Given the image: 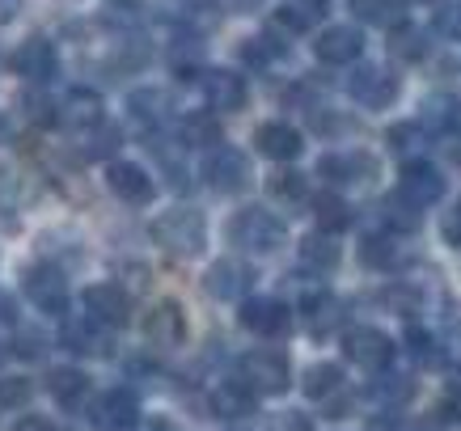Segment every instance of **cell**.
Returning a JSON list of instances; mask_svg holds the SVG:
<instances>
[{"label": "cell", "mask_w": 461, "mask_h": 431, "mask_svg": "<svg viewBox=\"0 0 461 431\" xmlns=\"http://www.w3.org/2000/svg\"><path fill=\"white\" fill-rule=\"evenodd\" d=\"M284 237H288L284 220L267 208H241L238 216L229 220V241L250 254H276L284 246Z\"/></svg>", "instance_id": "7a4b0ae2"}, {"label": "cell", "mask_w": 461, "mask_h": 431, "mask_svg": "<svg viewBox=\"0 0 461 431\" xmlns=\"http://www.w3.org/2000/svg\"><path fill=\"white\" fill-rule=\"evenodd\" d=\"M254 144H258V153L271 157V161H296L301 157V131L288 123H263L258 127V136H254Z\"/></svg>", "instance_id": "d6986e66"}, {"label": "cell", "mask_w": 461, "mask_h": 431, "mask_svg": "<svg viewBox=\"0 0 461 431\" xmlns=\"http://www.w3.org/2000/svg\"><path fill=\"white\" fill-rule=\"evenodd\" d=\"M238 376L258 398H276V393L288 390V360L280 351H250L238 360Z\"/></svg>", "instance_id": "277c9868"}, {"label": "cell", "mask_w": 461, "mask_h": 431, "mask_svg": "<svg viewBox=\"0 0 461 431\" xmlns=\"http://www.w3.org/2000/svg\"><path fill=\"white\" fill-rule=\"evenodd\" d=\"M17 13H22V0H0V26H9Z\"/></svg>", "instance_id": "7dc6e473"}, {"label": "cell", "mask_w": 461, "mask_h": 431, "mask_svg": "<svg viewBox=\"0 0 461 431\" xmlns=\"http://www.w3.org/2000/svg\"><path fill=\"white\" fill-rule=\"evenodd\" d=\"M98 427L106 431H127V427H136V418H140V398L131 390H111L106 398L98 402Z\"/></svg>", "instance_id": "ac0fdd59"}, {"label": "cell", "mask_w": 461, "mask_h": 431, "mask_svg": "<svg viewBox=\"0 0 461 431\" xmlns=\"http://www.w3.org/2000/svg\"><path fill=\"white\" fill-rule=\"evenodd\" d=\"M47 390H51V398H56L59 406L77 410V406L89 398V376H85L81 368H51V376H47Z\"/></svg>", "instance_id": "d4e9b609"}, {"label": "cell", "mask_w": 461, "mask_h": 431, "mask_svg": "<svg viewBox=\"0 0 461 431\" xmlns=\"http://www.w3.org/2000/svg\"><path fill=\"white\" fill-rule=\"evenodd\" d=\"M212 410H216V418L254 415V390L246 381H224V385H216V393H212Z\"/></svg>", "instance_id": "484cf974"}, {"label": "cell", "mask_w": 461, "mask_h": 431, "mask_svg": "<svg viewBox=\"0 0 461 431\" xmlns=\"http://www.w3.org/2000/svg\"><path fill=\"white\" fill-rule=\"evenodd\" d=\"M339 390H343V368L339 364H313L305 373V398H313V402H326Z\"/></svg>", "instance_id": "f1b7e54d"}, {"label": "cell", "mask_w": 461, "mask_h": 431, "mask_svg": "<svg viewBox=\"0 0 461 431\" xmlns=\"http://www.w3.org/2000/svg\"><path fill=\"white\" fill-rule=\"evenodd\" d=\"M59 343L77 355H111V326L98 318H68L64 321V334H59Z\"/></svg>", "instance_id": "8fae6325"}, {"label": "cell", "mask_w": 461, "mask_h": 431, "mask_svg": "<svg viewBox=\"0 0 461 431\" xmlns=\"http://www.w3.org/2000/svg\"><path fill=\"white\" fill-rule=\"evenodd\" d=\"M169 4L182 17V26H208L216 17V0H169Z\"/></svg>", "instance_id": "d6a6232c"}, {"label": "cell", "mask_w": 461, "mask_h": 431, "mask_svg": "<svg viewBox=\"0 0 461 431\" xmlns=\"http://www.w3.org/2000/svg\"><path fill=\"white\" fill-rule=\"evenodd\" d=\"M305 321L313 334H330L343 321V301H339L335 292H326V288H318V292H305Z\"/></svg>", "instance_id": "603a6c76"}, {"label": "cell", "mask_w": 461, "mask_h": 431, "mask_svg": "<svg viewBox=\"0 0 461 431\" xmlns=\"http://www.w3.org/2000/svg\"><path fill=\"white\" fill-rule=\"evenodd\" d=\"M182 139L186 144H195V148H216V139H221V123H216V111H195L182 119Z\"/></svg>", "instance_id": "f546056e"}, {"label": "cell", "mask_w": 461, "mask_h": 431, "mask_svg": "<svg viewBox=\"0 0 461 431\" xmlns=\"http://www.w3.org/2000/svg\"><path fill=\"white\" fill-rule=\"evenodd\" d=\"M59 68V56H56V42H47L42 34H30L26 42H17L14 51V72L26 76L30 85H47L56 76Z\"/></svg>", "instance_id": "ba28073f"}, {"label": "cell", "mask_w": 461, "mask_h": 431, "mask_svg": "<svg viewBox=\"0 0 461 431\" xmlns=\"http://www.w3.org/2000/svg\"><path fill=\"white\" fill-rule=\"evenodd\" d=\"M351 13L360 17V22H368V26H402V0H348Z\"/></svg>", "instance_id": "83f0119b"}, {"label": "cell", "mask_w": 461, "mask_h": 431, "mask_svg": "<svg viewBox=\"0 0 461 431\" xmlns=\"http://www.w3.org/2000/svg\"><path fill=\"white\" fill-rule=\"evenodd\" d=\"M59 123L72 127V131H85V127L102 123V98L94 89H72L64 106H59Z\"/></svg>", "instance_id": "44dd1931"}, {"label": "cell", "mask_w": 461, "mask_h": 431, "mask_svg": "<svg viewBox=\"0 0 461 431\" xmlns=\"http://www.w3.org/2000/svg\"><path fill=\"white\" fill-rule=\"evenodd\" d=\"M339 258H343V250L335 246V233H309L305 241H301V263L309 266V271H335Z\"/></svg>", "instance_id": "4316f807"}, {"label": "cell", "mask_w": 461, "mask_h": 431, "mask_svg": "<svg viewBox=\"0 0 461 431\" xmlns=\"http://www.w3.org/2000/svg\"><path fill=\"white\" fill-rule=\"evenodd\" d=\"M14 431H56V427H51L47 418H39V415H26V418H22V423H17Z\"/></svg>", "instance_id": "bcb514c9"}, {"label": "cell", "mask_w": 461, "mask_h": 431, "mask_svg": "<svg viewBox=\"0 0 461 431\" xmlns=\"http://www.w3.org/2000/svg\"><path fill=\"white\" fill-rule=\"evenodd\" d=\"M9 203H14V174L0 166V211L9 208Z\"/></svg>", "instance_id": "f6af8a7d"}, {"label": "cell", "mask_w": 461, "mask_h": 431, "mask_svg": "<svg viewBox=\"0 0 461 431\" xmlns=\"http://www.w3.org/2000/svg\"><path fill=\"white\" fill-rule=\"evenodd\" d=\"M106 186L114 191V199L136 203V208L153 199V178H149L140 166H131V161H111V166H106Z\"/></svg>", "instance_id": "2e32d148"}, {"label": "cell", "mask_w": 461, "mask_h": 431, "mask_svg": "<svg viewBox=\"0 0 461 431\" xmlns=\"http://www.w3.org/2000/svg\"><path fill=\"white\" fill-rule=\"evenodd\" d=\"M203 98H208V111H241L246 106V98H250V89H246V81H241L238 72L229 68H212L203 72Z\"/></svg>", "instance_id": "5bb4252c"}, {"label": "cell", "mask_w": 461, "mask_h": 431, "mask_svg": "<svg viewBox=\"0 0 461 431\" xmlns=\"http://www.w3.org/2000/svg\"><path fill=\"white\" fill-rule=\"evenodd\" d=\"M360 258L368 266H377V271H385V266H393V246L390 241H381V237H364V246H360Z\"/></svg>", "instance_id": "74e56055"}, {"label": "cell", "mask_w": 461, "mask_h": 431, "mask_svg": "<svg viewBox=\"0 0 461 431\" xmlns=\"http://www.w3.org/2000/svg\"><path fill=\"white\" fill-rule=\"evenodd\" d=\"M385 211H390L393 229H420V220H423V208H415V203H411V199H402V195H393Z\"/></svg>", "instance_id": "8d00e7d4"}, {"label": "cell", "mask_w": 461, "mask_h": 431, "mask_svg": "<svg viewBox=\"0 0 461 431\" xmlns=\"http://www.w3.org/2000/svg\"><path fill=\"white\" fill-rule=\"evenodd\" d=\"M81 301H85V313L106 321V326H127V318H131V301H127V292L119 283H89L81 292Z\"/></svg>", "instance_id": "4fadbf2b"}, {"label": "cell", "mask_w": 461, "mask_h": 431, "mask_svg": "<svg viewBox=\"0 0 461 431\" xmlns=\"http://www.w3.org/2000/svg\"><path fill=\"white\" fill-rule=\"evenodd\" d=\"M385 144H390L393 153H415V148L423 144L420 123H393V127H390V136H385Z\"/></svg>", "instance_id": "d590c367"}, {"label": "cell", "mask_w": 461, "mask_h": 431, "mask_svg": "<svg viewBox=\"0 0 461 431\" xmlns=\"http://www.w3.org/2000/svg\"><path fill=\"white\" fill-rule=\"evenodd\" d=\"M436 26H440V34H448V39H461V0H453V4H445V9L436 13Z\"/></svg>", "instance_id": "b9f144b4"}, {"label": "cell", "mask_w": 461, "mask_h": 431, "mask_svg": "<svg viewBox=\"0 0 461 431\" xmlns=\"http://www.w3.org/2000/svg\"><path fill=\"white\" fill-rule=\"evenodd\" d=\"M254 283V271L241 258H216L203 275V292L216 296V301H246Z\"/></svg>", "instance_id": "9c48e42d"}, {"label": "cell", "mask_w": 461, "mask_h": 431, "mask_svg": "<svg viewBox=\"0 0 461 431\" xmlns=\"http://www.w3.org/2000/svg\"><path fill=\"white\" fill-rule=\"evenodd\" d=\"M22 292H26L42 313H51V318L68 313V279L59 275L56 266H47V263L30 266L26 275H22Z\"/></svg>", "instance_id": "52a82bcc"}, {"label": "cell", "mask_w": 461, "mask_h": 431, "mask_svg": "<svg viewBox=\"0 0 461 431\" xmlns=\"http://www.w3.org/2000/svg\"><path fill=\"white\" fill-rule=\"evenodd\" d=\"M343 355H348L356 368L381 373V368H390V360H393V343H390V334L377 330V326H356V330L343 334Z\"/></svg>", "instance_id": "8992f818"}, {"label": "cell", "mask_w": 461, "mask_h": 431, "mask_svg": "<svg viewBox=\"0 0 461 431\" xmlns=\"http://www.w3.org/2000/svg\"><path fill=\"white\" fill-rule=\"evenodd\" d=\"M313 220L321 233H343L351 224V208L339 195H318L313 199Z\"/></svg>", "instance_id": "4dcf8cb0"}, {"label": "cell", "mask_w": 461, "mask_h": 431, "mask_svg": "<svg viewBox=\"0 0 461 431\" xmlns=\"http://www.w3.org/2000/svg\"><path fill=\"white\" fill-rule=\"evenodd\" d=\"M390 51L393 56H402V59H423V51H428V42H423V34L415 26H393V42H390Z\"/></svg>", "instance_id": "1f68e13d"}, {"label": "cell", "mask_w": 461, "mask_h": 431, "mask_svg": "<svg viewBox=\"0 0 461 431\" xmlns=\"http://www.w3.org/2000/svg\"><path fill=\"white\" fill-rule=\"evenodd\" d=\"M144 338L153 347H182L186 338V318L174 301H161V305L149 309V321H144Z\"/></svg>", "instance_id": "e0dca14e"}, {"label": "cell", "mask_w": 461, "mask_h": 431, "mask_svg": "<svg viewBox=\"0 0 461 431\" xmlns=\"http://www.w3.org/2000/svg\"><path fill=\"white\" fill-rule=\"evenodd\" d=\"M238 321L250 334L280 338V334H288V326H293V313H288V305L271 301V296H254V301H246V305H241V318Z\"/></svg>", "instance_id": "7c38bea8"}, {"label": "cell", "mask_w": 461, "mask_h": 431, "mask_svg": "<svg viewBox=\"0 0 461 431\" xmlns=\"http://www.w3.org/2000/svg\"><path fill=\"white\" fill-rule=\"evenodd\" d=\"M440 233H445V241L453 246V250H461V203L445 211V220H440Z\"/></svg>", "instance_id": "7bdbcfd3"}, {"label": "cell", "mask_w": 461, "mask_h": 431, "mask_svg": "<svg viewBox=\"0 0 461 431\" xmlns=\"http://www.w3.org/2000/svg\"><path fill=\"white\" fill-rule=\"evenodd\" d=\"M267 191H271V199H301L305 195V174H296V169H280V174H271V178H267Z\"/></svg>", "instance_id": "836d02e7"}, {"label": "cell", "mask_w": 461, "mask_h": 431, "mask_svg": "<svg viewBox=\"0 0 461 431\" xmlns=\"http://www.w3.org/2000/svg\"><path fill=\"white\" fill-rule=\"evenodd\" d=\"M318 174L330 182H368L377 174V161L368 153H335V157H321Z\"/></svg>", "instance_id": "ffe728a7"}, {"label": "cell", "mask_w": 461, "mask_h": 431, "mask_svg": "<svg viewBox=\"0 0 461 431\" xmlns=\"http://www.w3.org/2000/svg\"><path fill=\"white\" fill-rule=\"evenodd\" d=\"M0 131H5V119H0Z\"/></svg>", "instance_id": "816d5d0a"}, {"label": "cell", "mask_w": 461, "mask_h": 431, "mask_svg": "<svg viewBox=\"0 0 461 431\" xmlns=\"http://www.w3.org/2000/svg\"><path fill=\"white\" fill-rule=\"evenodd\" d=\"M402 81L393 76L385 64H360V68L348 76V94L368 111H385L393 98H398Z\"/></svg>", "instance_id": "5b68a950"}, {"label": "cell", "mask_w": 461, "mask_h": 431, "mask_svg": "<svg viewBox=\"0 0 461 431\" xmlns=\"http://www.w3.org/2000/svg\"><path fill=\"white\" fill-rule=\"evenodd\" d=\"M224 4H229L233 13H250V9H254V4H258V0H224Z\"/></svg>", "instance_id": "681fc988"}, {"label": "cell", "mask_w": 461, "mask_h": 431, "mask_svg": "<svg viewBox=\"0 0 461 431\" xmlns=\"http://www.w3.org/2000/svg\"><path fill=\"white\" fill-rule=\"evenodd\" d=\"M309 22H313V13H309L305 4H293V9H280V13H276V26L288 30V34H301V30H309Z\"/></svg>", "instance_id": "60d3db41"}, {"label": "cell", "mask_w": 461, "mask_h": 431, "mask_svg": "<svg viewBox=\"0 0 461 431\" xmlns=\"http://www.w3.org/2000/svg\"><path fill=\"white\" fill-rule=\"evenodd\" d=\"M301 4H305L309 13H326V4H330V0H301Z\"/></svg>", "instance_id": "f907efd6"}, {"label": "cell", "mask_w": 461, "mask_h": 431, "mask_svg": "<svg viewBox=\"0 0 461 431\" xmlns=\"http://www.w3.org/2000/svg\"><path fill=\"white\" fill-rule=\"evenodd\" d=\"M30 402V381L14 376V381H0V406L14 410V406H26Z\"/></svg>", "instance_id": "ab89813d"}, {"label": "cell", "mask_w": 461, "mask_h": 431, "mask_svg": "<svg viewBox=\"0 0 461 431\" xmlns=\"http://www.w3.org/2000/svg\"><path fill=\"white\" fill-rule=\"evenodd\" d=\"M153 241L174 258H199L208 246V220L195 208L161 211L153 220Z\"/></svg>", "instance_id": "6da1fadb"}, {"label": "cell", "mask_w": 461, "mask_h": 431, "mask_svg": "<svg viewBox=\"0 0 461 431\" xmlns=\"http://www.w3.org/2000/svg\"><path fill=\"white\" fill-rule=\"evenodd\" d=\"M271 431H313V423H309L305 415H296V410H288V415H280L276 423H271Z\"/></svg>", "instance_id": "ee69618b"}, {"label": "cell", "mask_w": 461, "mask_h": 431, "mask_svg": "<svg viewBox=\"0 0 461 431\" xmlns=\"http://www.w3.org/2000/svg\"><path fill=\"white\" fill-rule=\"evenodd\" d=\"M411 393H415V385H411L406 376H398V373L377 376V385H373V398H377V402H406Z\"/></svg>", "instance_id": "e575fe53"}, {"label": "cell", "mask_w": 461, "mask_h": 431, "mask_svg": "<svg viewBox=\"0 0 461 431\" xmlns=\"http://www.w3.org/2000/svg\"><path fill=\"white\" fill-rule=\"evenodd\" d=\"M398 195L411 199L415 208H432L436 199L445 195V174L432 161H406L402 178H398Z\"/></svg>", "instance_id": "30bf717a"}, {"label": "cell", "mask_w": 461, "mask_h": 431, "mask_svg": "<svg viewBox=\"0 0 461 431\" xmlns=\"http://www.w3.org/2000/svg\"><path fill=\"white\" fill-rule=\"evenodd\" d=\"M127 111H131V119H136L144 131H157V127L169 119V94L166 89H136V94L127 98Z\"/></svg>", "instance_id": "7402d4cb"}, {"label": "cell", "mask_w": 461, "mask_h": 431, "mask_svg": "<svg viewBox=\"0 0 461 431\" xmlns=\"http://www.w3.org/2000/svg\"><path fill=\"white\" fill-rule=\"evenodd\" d=\"M119 144H123V131L114 123H94L81 131V144H77V153L85 157V161H111L114 153H119Z\"/></svg>", "instance_id": "cb8c5ba5"}, {"label": "cell", "mask_w": 461, "mask_h": 431, "mask_svg": "<svg viewBox=\"0 0 461 431\" xmlns=\"http://www.w3.org/2000/svg\"><path fill=\"white\" fill-rule=\"evenodd\" d=\"M364 51V34L356 26H330L321 30L318 42H313V56L321 64H356Z\"/></svg>", "instance_id": "9a60e30c"}, {"label": "cell", "mask_w": 461, "mask_h": 431, "mask_svg": "<svg viewBox=\"0 0 461 431\" xmlns=\"http://www.w3.org/2000/svg\"><path fill=\"white\" fill-rule=\"evenodd\" d=\"M203 178H208V186L216 195H238L254 178L250 157L241 153V148H233V144H216V148L203 157Z\"/></svg>", "instance_id": "3957f363"}, {"label": "cell", "mask_w": 461, "mask_h": 431, "mask_svg": "<svg viewBox=\"0 0 461 431\" xmlns=\"http://www.w3.org/2000/svg\"><path fill=\"white\" fill-rule=\"evenodd\" d=\"M406 343H411V355H415L420 364L440 360V351H436V343H432V334L428 330H415V326H411V330H406Z\"/></svg>", "instance_id": "f35d334b"}, {"label": "cell", "mask_w": 461, "mask_h": 431, "mask_svg": "<svg viewBox=\"0 0 461 431\" xmlns=\"http://www.w3.org/2000/svg\"><path fill=\"white\" fill-rule=\"evenodd\" d=\"M445 390H448V398H453V402H461V368H453V373H448Z\"/></svg>", "instance_id": "c3c4849f"}]
</instances>
